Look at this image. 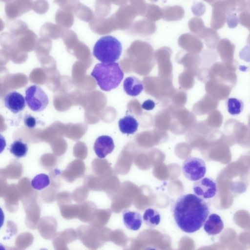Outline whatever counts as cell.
Returning <instances> with one entry per match:
<instances>
[{"mask_svg": "<svg viewBox=\"0 0 250 250\" xmlns=\"http://www.w3.org/2000/svg\"><path fill=\"white\" fill-rule=\"evenodd\" d=\"M123 87L125 93L132 97L139 95L144 90L142 82L134 76L126 78L124 81Z\"/></svg>", "mask_w": 250, "mask_h": 250, "instance_id": "11", "label": "cell"}, {"mask_svg": "<svg viewBox=\"0 0 250 250\" xmlns=\"http://www.w3.org/2000/svg\"><path fill=\"white\" fill-rule=\"evenodd\" d=\"M123 221L126 228L132 230H138L142 224V217L140 213L127 209L123 211Z\"/></svg>", "mask_w": 250, "mask_h": 250, "instance_id": "9", "label": "cell"}, {"mask_svg": "<svg viewBox=\"0 0 250 250\" xmlns=\"http://www.w3.org/2000/svg\"><path fill=\"white\" fill-rule=\"evenodd\" d=\"M144 250H157L153 247H147L146 248L144 249Z\"/></svg>", "mask_w": 250, "mask_h": 250, "instance_id": "22", "label": "cell"}, {"mask_svg": "<svg viewBox=\"0 0 250 250\" xmlns=\"http://www.w3.org/2000/svg\"><path fill=\"white\" fill-rule=\"evenodd\" d=\"M205 231L209 235L220 233L224 229V223L220 216L215 213L210 214L204 223Z\"/></svg>", "mask_w": 250, "mask_h": 250, "instance_id": "10", "label": "cell"}, {"mask_svg": "<svg viewBox=\"0 0 250 250\" xmlns=\"http://www.w3.org/2000/svg\"><path fill=\"white\" fill-rule=\"evenodd\" d=\"M5 106L13 113L22 111L25 107V98L21 93L12 91L7 93L4 98Z\"/></svg>", "mask_w": 250, "mask_h": 250, "instance_id": "7", "label": "cell"}, {"mask_svg": "<svg viewBox=\"0 0 250 250\" xmlns=\"http://www.w3.org/2000/svg\"><path fill=\"white\" fill-rule=\"evenodd\" d=\"M25 100L29 108L35 112L43 111L49 103L47 94L37 85H30L26 89Z\"/></svg>", "mask_w": 250, "mask_h": 250, "instance_id": "5", "label": "cell"}, {"mask_svg": "<svg viewBox=\"0 0 250 250\" xmlns=\"http://www.w3.org/2000/svg\"><path fill=\"white\" fill-rule=\"evenodd\" d=\"M0 250H6L5 246L0 242Z\"/></svg>", "mask_w": 250, "mask_h": 250, "instance_id": "21", "label": "cell"}, {"mask_svg": "<svg viewBox=\"0 0 250 250\" xmlns=\"http://www.w3.org/2000/svg\"><path fill=\"white\" fill-rule=\"evenodd\" d=\"M122 52L121 42L115 37L108 35L100 38L95 43L93 50L94 56L103 63L116 62Z\"/></svg>", "mask_w": 250, "mask_h": 250, "instance_id": "3", "label": "cell"}, {"mask_svg": "<svg viewBox=\"0 0 250 250\" xmlns=\"http://www.w3.org/2000/svg\"><path fill=\"white\" fill-rule=\"evenodd\" d=\"M28 150V145L21 140H16L10 145L9 151L15 157L21 158L26 156Z\"/></svg>", "mask_w": 250, "mask_h": 250, "instance_id": "14", "label": "cell"}, {"mask_svg": "<svg viewBox=\"0 0 250 250\" xmlns=\"http://www.w3.org/2000/svg\"><path fill=\"white\" fill-rule=\"evenodd\" d=\"M182 171L187 179L195 182L205 177L207 171L206 165L201 158L189 156L183 162Z\"/></svg>", "mask_w": 250, "mask_h": 250, "instance_id": "4", "label": "cell"}, {"mask_svg": "<svg viewBox=\"0 0 250 250\" xmlns=\"http://www.w3.org/2000/svg\"><path fill=\"white\" fill-rule=\"evenodd\" d=\"M90 75L96 81L99 87L104 91L117 88L124 76L119 63L115 62L96 64Z\"/></svg>", "mask_w": 250, "mask_h": 250, "instance_id": "2", "label": "cell"}, {"mask_svg": "<svg viewBox=\"0 0 250 250\" xmlns=\"http://www.w3.org/2000/svg\"><path fill=\"white\" fill-rule=\"evenodd\" d=\"M143 218L145 224L150 228L155 227L161 221L160 213L157 210L152 208L145 210Z\"/></svg>", "mask_w": 250, "mask_h": 250, "instance_id": "13", "label": "cell"}, {"mask_svg": "<svg viewBox=\"0 0 250 250\" xmlns=\"http://www.w3.org/2000/svg\"><path fill=\"white\" fill-rule=\"evenodd\" d=\"M226 105L228 112L233 116L239 115L243 110V101L236 98L231 97L226 101Z\"/></svg>", "mask_w": 250, "mask_h": 250, "instance_id": "15", "label": "cell"}, {"mask_svg": "<svg viewBox=\"0 0 250 250\" xmlns=\"http://www.w3.org/2000/svg\"><path fill=\"white\" fill-rule=\"evenodd\" d=\"M4 218L5 216L4 212L2 208L0 207V229L4 224Z\"/></svg>", "mask_w": 250, "mask_h": 250, "instance_id": "20", "label": "cell"}, {"mask_svg": "<svg viewBox=\"0 0 250 250\" xmlns=\"http://www.w3.org/2000/svg\"><path fill=\"white\" fill-rule=\"evenodd\" d=\"M115 145L113 139L107 135H102L97 138L94 144V150L100 159L104 158L114 150Z\"/></svg>", "mask_w": 250, "mask_h": 250, "instance_id": "8", "label": "cell"}, {"mask_svg": "<svg viewBox=\"0 0 250 250\" xmlns=\"http://www.w3.org/2000/svg\"><path fill=\"white\" fill-rule=\"evenodd\" d=\"M155 106V103L151 99H148L143 102L142 107L146 110H151L154 109Z\"/></svg>", "mask_w": 250, "mask_h": 250, "instance_id": "18", "label": "cell"}, {"mask_svg": "<svg viewBox=\"0 0 250 250\" xmlns=\"http://www.w3.org/2000/svg\"><path fill=\"white\" fill-rule=\"evenodd\" d=\"M6 142L5 138L0 133V153H2L5 148Z\"/></svg>", "mask_w": 250, "mask_h": 250, "instance_id": "19", "label": "cell"}, {"mask_svg": "<svg viewBox=\"0 0 250 250\" xmlns=\"http://www.w3.org/2000/svg\"><path fill=\"white\" fill-rule=\"evenodd\" d=\"M25 125L29 128H34L37 125L36 119L31 114H26L23 118Z\"/></svg>", "mask_w": 250, "mask_h": 250, "instance_id": "17", "label": "cell"}, {"mask_svg": "<svg viewBox=\"0 0 250 250\" xmlns=\"http://www.w3.org/2000/svg\"><path fill=\"white\" fill-rule=\"evenodd\" d=\"M50 183L49 176L44 173L35 176L32 180L31 184L32 188L36 190H42L48 187Z\"/></svg>", "mask_w": 250, "mask_h": 250, "instance_id": "16", "label": "cell"}, {"mask_svg": "<svg viewBox=\"0 0 250 250\" xmlns=\"http://www.w3.org/2000/svg\"><path fill=\"white\" fill-rule=\"evenodd\" d=\"M192 188L197 196L203 199H210L217 193V185L216 181L210 177H204L194 182Z\"/></svg>", "mask_w": 250, "mask_h": 250, "instance_id": "6", "label": "cell"}, {"mask_svg": "<svg viewBox=\"0 0 250 250\" xmlns=\"http://www.w3.org/2000/svg\"><path fill=\"white\" fill-rule=\"evenodd\" d=\"M118 126L123 134L130 135L137 131L139 123L133 115L127 114L120 119Z\"/></svg>", "mask_w": 250, "mask_h": 250, "instance_id": "12", "label": "cell"}, {"mask_svg": "<svg viewBox=\"0 0 250 250\" xmlns=\"http://www.w3.org/2000/svg\"><path fill=\"white\" fill-rule=\"evenodd\" d=\"M172 211L178 227L184 232L193 233L204 225L209 213V207L204 199L188 193L176 199Z\"/></svg>", "mask_w": 250, "mask_h": 250, "instance_id": "1", "label": "cell"}]
</instances>
